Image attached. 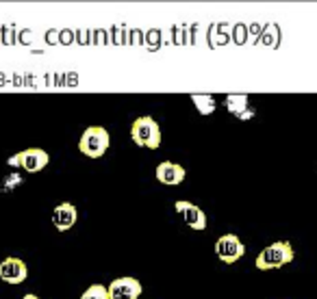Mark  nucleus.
Returning <instances> with one entry per match:
<instances>
[{
    "instance_id": "9",
    "label": "nucleus",
    "mask_w": 317,
    "mask_h": 299,
    "mask_svg": "<svg viewBox=\"0 0 317 299\" xmlns=\"http://www.w3.org/2000/svg\"><path fill=\"white\" fill-rule=\"evenodd\" d=\"M78 221V211L72 202H61L59 206L54 208L52 213V223H54V230L59 232H68L76 225Z\"/></svg>"
},
{
    "instance_id": "12",
    "label": "nucleus",
    "mask_w": 317,
    "mask_h": 299,
    "mask_svg": "<svg viewBox=\"0 0 317 299\" xmlns=\"http://www.w3.org/2000/svg\"><path fill=\"white\" fill-rule=\"evenodd\" d=\"M191 102H193V107L198 109L200 115H211V113L215 111V100H213V95L193 93V95H191Z\"/></svg>"
},
{
    "instance_id": "2",
    "label": "nucleus",
    "mask_w": 317,
    "mask_h": 299,
    "mask_svg": "<svg viewBox=\"0 0 317 299\" xmlns=\"http://www.w3.org/2000/svg\"><path fill=\"white\" fill-rule=\"evenodd\" d=\"M111 145V137L107 132V128L102 126H89L83 130L78 139V150L80 154H85L87 158H100L107 154Z\"/></svg>"
},
{
    "instance_id": "7",
    "label": "nucleus",
    "mask_w": 317,
    "mask_h": 299,
    "mask_svg": "<svg viewBox=\"0 0 317 299\" xmlns=\"http://www.w3.org/2000/svg\"><path fill=\"white\" fill-rule=\"evenodd\" d=\"M109 299H139L143 293V286L137 278L124 276V278H116L107 286Z\"/></svg>"
},
{
    "instance_id": "6",
    "label": "nucleus",
    "mask_w": 317,
    "mask_h": 299,
    "mask_svg": "<svg viewBox=\"0 0 317 299\" xmlns=\"http://www.w3.org/2000/svg\"><path fill=\"white\" fill-rule=\"evenodd\" d=\"M174 208H176V215L181 217L183 223L187 225V228H191V230H196V232L207 230V225H209L207 213L202 211L200 206L193 204V202L176 200V202H174Z\"/></svg>"
},
{
    "instance_id": "13",
    "label": "nucleus",
    "mask_w": 317,
    "mask_h": 299,
    "mask_svg": "<svg viewBox=\"0 0 317 299\" xmlns=\"http://www.w3.org/2000/svg\"><path fill=\"white\" fill-rule=\"evenodd\" d=\"M80 299H109L107 286L104 284H92L83 295H80Z\"/></svg>"
},
{
    "instance_id": "5",
    "label": "nucleus",
    "mask_w": 317,
    "mask_h": 299,
    "mask_svg": "<svg viewBox=\"0 0 317 299\" xmlns=\"http://www.w3.org/2000/svg\"><path fill=\"white\" fill-rule=\"evenodd\" d=\"M215 256L226 264H235L237 260H241L246 256V245L237 234H222L215 241Z\"/></svg>"
},
{
    "instance_id": "4",
    "label": "nucleus",
    "mask_w": 317,
    "mask_h": 299,
    "mask_svg": "<svg viewBox=\"0 0 317 299\" xmlns=\"http://www.w3.org/2000/svg\"><path fill=\"white\" fill-rule=\"evenodd\" d=\"M7 163L11 167H20L22 172H26V174H37L50 163V156H48V152L42 148H26V150L18 152V154H13Z\"/></svg>"
},
{
    "instance_id": "15",
    "label": "nucleus",
    "mask_w": 317,
    "mask_h": 299,
    "mask_svg": "<svg viewBox=\"0 0 317 299\" xmlns=\"http://www.w3.org/2000/svg\"><path fill=\"white\" fill-rule=\"evenodd\" d=\"M22 299H39V297H37V295H33V293H26V295H24Z\"/></svg>"
},
{
    "instance_id": "1",
    "label": "nucleus",
    "mask_w": 317,
    "mask_h": 299,
    "mask_svg": "<svg viewBox=\"0 0 317 299\" xmlns=\"http://www.w3.org/2000/svg\"><path fill=\"white\" fill-rule=\"evenodd\" d=\"M294 258H296V252L289 241H276V243L263 247V252H258L254 267L258 271H272V269H280V267L294 262Z\"/></svg>"
},
{
    "instance_id": "11",
    "label": "nucleus",
    "mask_w": 317,
    "mask_h": 299,
    "mask_svg": "<svg viewBox=\"0 0 317 299\" xmlns=\"http://www.w3.org/2000/svg\"><path fill=\"white\" fill-rule=\"evenodd\" d=\"M226 109H228L233 115H237L239 119H243L246 122L248 117L254 115V111L248 109L250 107V100H248V95H243V93H233V95H226Z\"/></svg>"
},
{
    "instance_id": "14",
    "label": "nucleus",
    "mask_w": 317,
    "mask_h": 299,
    "mask_svg": "<svg viewBox=\"0 0 317 299\" xmlns=\"http://www.w3.org/2000/svg\"><path fill=\"white\" fill-rule=\"evenodd\" d=\"M13 184H22V178H20L18 174H11L9 178H7V182L3 184V191H11Z\"/></svg>"
},
{
    "instance_id": "8",
    "label": "nucleus",
    "mask_w": 317,
    "mask_h": 299,
    "mask_svg": "<svg viewBox=\"0 0 317 299\" xmlns=\"http://www.w3.org/2000/svg\"><path fill=\"white\" fill-rule=\"evenodd\" d=\"M28 278V267L22 258H15V256H9L0 262V280L7 282V284H22L24 280Z\"/></svg>"
},
{
    "instance_id": "3",
    "label": "nucleus",
    "mask_w": 317,
    "mask_h": 299,
    "mask_svg": "<svg viewBox=\"0 0 317 299\" xmlns=\"http://www.w3.org/2000/svg\"><path fill=\"white\" fill-rule=\"evenodd\" d=\"M131 137L139 148L157 150L161 145V128L157 124V119H152L150 115L137 117L131 124Z\"/></svg>"
},
{
    "instance_id": "10",
    "label": "nucleus",
    "mask_w": 317,
    "mask_h": 299,
    "mask_svg": "<svg viewBox=\"0 0 317 299\" xmlns=\"http://www.w3.org/2000/svg\"><path fill=\"white\" fill-rule=\"evenodd\" d=\"M185 167L174 163V160H163V163L157 165V180L161 184H165V187H176V184H181L185 180Z\"/></svg>"
}]
</instances>
